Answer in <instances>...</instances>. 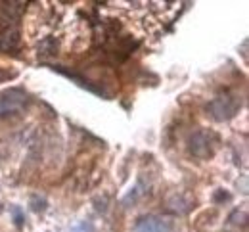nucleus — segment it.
Listing matches in <instances>:
<instances>
[{"label":"nucleus","mask_w":249,"mask_h":232,"mask_svg":"<svg viewBox=\"0 0 249 232\" xmlns=\"http://www.w3.org/2000/svg\"><path fill=\"white\" fill-rule=\"evenodd\" d=\"M220 148V136L211 129H197L188 136L186 150L196 160H211Z\"/></svg>","instance_id":"f257e3e1"},{"label":"nucleus","mask_w":249,"mask_h":232,"mask_svg":"<svg viewBox=\"0 0 249 232\" xmlns=\"http://www.w3.org/2000/svg\"><path fill=\"white\" fill-rule=\"evenodd\" d=\"M242 106H244V102H242L240 94H236L232 90H224L207 104V113L211 119H215L218 123H224V121L234 119L240 113Z\"/></svg>","instance_id":"f03ea898"},{"label":"nucleus","mask_w":249,"mask_h":232,"mask_svg":"<svg viewBox=\"0 0 249 232\" xmlns=\"http://www.w3.org/2000/svg\"><path fill=\"white\" fill-rule=\"evenodd\" d=\"M29 94L23 89H6L0 92V119H10L19 115L29 106Z\"/></svg>","instance_id":"7ed1b4c3"},{"label":"nucleus","mask_w":249,"mask_h":232,"mask_svg":"<svg viewBox=\"0 0 249 232\" xmlns=\"http://www.w3.org/2000/svg\"><path fill=\"white\" fill-rule=\"evenodd\" d=\"M175 221L163 215H144L134 225V232H175Z\"/></svg>","instance_id":"20e7f679"},{"label":"nucleus","mask_w":249,"mask_h":232,"mask_svg":"<svg viewBox=\"0 0 249 232\" xmlns=\"http://www.w3.org/2000/svg\"><path fill=\"white\" fill-rule=\"evenodd\" d=\"M6 77H8V73H6V71H2V69H0V81H4V79H6Z\"/></svg>","instance_id":"39448f33"}]
</instances>
